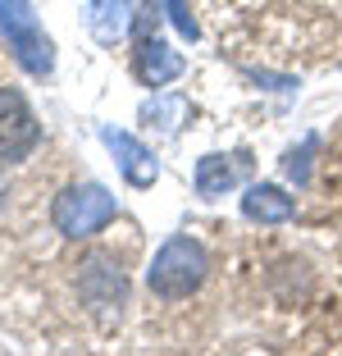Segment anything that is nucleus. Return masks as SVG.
Wrapping results in <instances>:
<instances>
[{"instance_id":"obj_1","label":"nucleus","mask_w":342,"mask_h":356,"mask_svg":"<svg viewBox=\"0 0 342 356\" xmlns=\"http://www.w3.org/2000/svg\"><path fill=\"white\" fill-rule=\"evenodd\" d=\"M206 270H210V256L197 238H169L165 247L156 252L151 270H146V283L151 293L165 297V302H178V297L197 293L206 283Z\"/></svg>"},{"instance_id":"obj_2","label":"nucleus","mask_w":342,"mask_h":356,"mask_svg":"<svg viewBox=\"0 0 342 356\" xmlns=\"http://www.w3.org/2000/svg\"><path fill=\"white\" fill-rule=\"evenodd\" d=\"M114 197L101 188V183H73L64 188L60 197L51 201V224L64 233V238L83 242V238H96L105 224L114 220Z\"/></svg>"},{"instance_id":"obj_3","label":"nucleus","mask_w":342,"mask_h":356,"mask_svg":"<svg viewBox=\"0 0 342 356\" xmlns=\"http://www.w3.org/2000/svg\"><path fill=\"white\" fill-rule=\"evenodd\" d=\"M0 32H5L14 60H19L28 74L42 78V74L55 69V46L42 32L37 14H32V0H0Z\"/></svg>"},{"instance_id":"obj_4","label":"nucleus","mask_w":342,"mask_h":356,"mask_svg":"<svg viewBox=\"0 0 342 356\" xmlns=\"http://www.w3.org/2000/svg\"><path fill=\"white\" fill-rule=\"evenodd\" d=\"M42 142V124L32 115V105L23 101L19 87H0V160H28L32 147Z\"/></svg>"},{"instance_id":"obj_5","label":"nucleus","mask_w":342,"mask_h":356,"mask_svg":"<svg viewBox=\"0 0 342 356\" xmlns=\"http://www.w3.org/2000/svg\"><path fill=\"white\" fill-rule=\"evenodd\" d=\"M78 270H83L78 274V293H83L87 311H92L101 325L119 320V306H124V274L114 270L110 261H101V256H87Z\"/></svg>"},{"instance_id":"obj_6","label":"nucleus","mask_w":342,"mask_h":356,"mask_svg":"<svg viewBox=\"0 0 342 356\" xmlns=\"http://www.w3.org/2000/svg\"><path fill=\"white\" fill-rule=\"evenodd\" d=\"M101 142L110 147V156L119 160V169H124V178L133 183V188H151L160 178V160L151 147H142L133 133H119V128H101Z\"/></svg>"},{"instance_id":"obj_7","label":"nucleus","mask_w":342,"mask_h":356,"mask_svg":"<svg viewBox=\"0 0 342 356\" xmlns=\"http://www.w3.org/2000/svg\"><path fill=\"white\" fill-rule=\"evenodd\" d=\"M133 74L142 78V87H165V83L187 74V60L174 46H165L160 37H142L133 51Z\"/></svg>"},{"instance_id":"obj_8","label":"nucleus","mask_w":342,"mask_h":356,"mask_svg":"<svg viewBox=\"0 0 342 356\" xmlns=\"http://www.w3.org/2000/svg\"><path fill=\"white\" fill-rule=\"evenodd\" d=\"M247 174H251L247 156H201L197 160V197L215 201L224 192H233Z\"/></svg>"},{"instance_id":"obj_9","label":"nucleus","mask_w":342,"mask_h":356,"mask_svg":"<svg viewBox=\"0 0 342 356\" xmlns=\"http://www.w3.org/2000/svg\"><path fill=\"white\" fill-rule=\"evenodd\" d=\"M83 14H87V28H92V37L101 46L124 42V32L137 23V14H133V5H128V0H92Z\"/></svg>"},{"instance_id":"obj_10","label":"nucleus","mask_w":342,"mask_h":356,"mask_svg":"<svg viewBox=\"0 0 342 356\" xmlns=\"http://www.w3.org/2000/svg\"><path fill=\"white\" fill-rule=\"evenodd\" d=\"M242 215L256 220V224H288L292 215H297V201L283 188H274V183H256V188H247V197H242Z\"/></svg>"},{"instance_id":"obj_11","label":"nucleus","mask_w":342,"mask_h":356,"mask_svg":"<svg viewBox=\"0 0 342 356\" xmlns=\"http://www.w3.org/2000/svg\"><path fill=\"white\" fill-rule=\"evenodd\" d=\"M142 119L151 128H160V133H178L187 119V101L183 96H151V101L142 105Z\"/></svg>"},{"instance_id":"obj_12","label":"nucleus","mask_w":342,"mask_h":356,"mask_svg":"<svg viewBox=\"0 0 342 356\" xmlns=\"http://www.w3.org/2000/svg\"><path fill=\"white\" fill-rule=\"evenodd\" d=\"M315 147H320V137H306L301 147H292V151H288L283 169H288L292 183H306V178H311V156H315Z\"/></svg>"},{"instance_id":"obj_13","label":"nucleus","mask_w":342,"mask_h":356,"mask_svg":"<svg viewBox=\"0 0 342 356\" xmlns=\"http://www.w3.org/2000/svg\"><path fill=\"white\" fill-rule=\"evenodd\" d=\"M165 5H169V19H174V28L178 32H183V37H187V42H192V37H197V19H192V14H187V5H183V0H165Z\"/></svg>"},{"instance_id":"obj_14","label":"nucleus","mask_w":342,"mask_h":356,"mask_svg":"<svg viewBox=\"0 0 342 356\" xmlns=\"http://www.w3.org/2000/svg\"><path fill=\"white\" fill-rule=\"evenodd\" d=\"M156 23H160V10L146 0L142 10H137V37H156Z\"/></svg>"}]
</instances>
